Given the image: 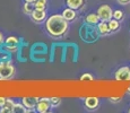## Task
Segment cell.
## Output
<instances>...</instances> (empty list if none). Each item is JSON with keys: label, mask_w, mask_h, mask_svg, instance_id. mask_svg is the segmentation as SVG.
<instances>
[{"label": "cell", "mask_w": 130, "mask_h": 113, "mask_svg": "<svg viewBox=\"0 0 130 113\" xmlns=\"http://www.w3.org/2000/svg\"><path fill=\"white\" fill-rule=\"evenodd\" d=\"M44 29L52 39H62L69 32V22L60 14L51 15L49 18H46Z\"/></svg>", "instance_id": "cell-1"}, {"label": "cell", "mask_w": 130, "mask_h": 113, "mask_svg": "<svg viewBox=\"0 0 130 113\" xmlns=\"http://www.w3.org/2000/svg\"><path fill=\"white\" fill-rule=\"evenodd\" d=\"M79 35H80V39L86 43H94L100 37L96 26L87 24V23H84L82 25L80 29H79Z\"/></svg>", "instance_id": "cell-2"}, {"label": "cell", "mask_w": 130, "mask_h": 113, "mask_svg": "<svg viewBox=\"0 0 130 113\" xmlns=\"http://www.w3.org/2000/svg\"><path fill=\"white\" fill-rule=\"evenodd\" d=\"M15 74H16V68L11 63L10 60H7V61L0 60V79H11L15 76Z\"/></svg>", "instance_id": "cell-3"}, {"label": "cell", "mask_w": 130, "mask_h": 113, "mask_svg": "<svg viewBox=\"0 0 130 113\" xmlns=\"http://www.w3.org/2000/svg\"><path fill=\"white\" fill-rule=\"evenodd\" d=\"M97 15L100 16V19L104 22H109L113 17V9L109 5H101L97 8Z\"/></svg>", "instance_id": "cell-4"}, {"label": "cell", "mask_w": 130, "mask_h": 113, "mask_svg": "<svg viewBox=\"0 0 130 113\" xmlns=\"http://www.w3.org/2000/svg\"><path fill=\"white\" fill-rule=\"evenodd\" d=\"M101 105V101L99 97L95 96H89L84 99V106L87 111H96Z\"/></svg>", "instance_id": "cell-5"}, {"label": "cell", "mask_w": 130, "mask_h": 113, "mask_svg": "<svg viewBox=\"0 0 130 113\" xmlns=\"http://www.w3.org/2000/svg\"><path fill=\"white\" fill-rule=\"evenodd\" d=\"M47 14L46 10H40V9H34V11L31 14V19L35 24H42L46 21Z\"/></svg>", "instance_id": "cell-6"}, {"label": "cell", "mask_w": 130, "mask_h": 113, "mask_svg": "<svg viewBox=\"0 0 130 113\" xmlns=\"http://www.w3.org/2000/svg\"><path fill=\"white\" fill-rule=\"evenodd\" d=\"M114 78L116 80H130V67L128 66H123L120 67L114 74Z\"/></svg>", "instance_id": "cell-7"}, {"label": "cell", "mask_w": 130, "mask_h": 113, "mask_svg": "<svg viewBox=\"0 0 130 113\" xmlns=\"http://www.w3.org/2000/svg\"><path fill=\"white\" fill-rule=\"evenodd\" d=\"M52 109L51 103H50V99H41L37 101V104L35 106V111L39 113H46Z\"/></svg>", "instance_id": "cell-8"}, {"label": "cell", "mask_w": 130, "mask_h": 113, "mask_svg": "<svg viewBox=\"0 0 130 113\" xmlns=\"http://www.w3.org/2000/svg\"><path fill=\"white\" fill-rule=\"evenodd\" d=\"M96 28H97V32H99L100 36H109V35L111 34V29H110L107 22L100 21V23L96 25Z\"/></svg>", "instance_id": "cell-9"}, {"label": "cell", "mask_w": 130, "mask_h": 113, "mask_svg": "<svg viewBox=\"0 0 130 113\" xmlns=\"http://www.w3.org/2000/svg\"><path fill=\"white\" fill-rule=\"evenodd\" d=\"M62 16H63V18L66 19V21H68L69 23L76 21V17H77V11L75 10V9L70 8V7H67V8H64L63 10H62Z\"/></svg>", "instance_id": "cell-10"}, {"label": "cell", "mask_w": 130, "mask_h": 113, "mask_svg": "<svg viewBox=\"0 0 130 113\" xmlns=\"http://www.w3.org/2000/svg\"><path fill=\"white\" fill-rule=\"evenodd\" d=\"M37 101H39V99H35V97H23L22 99V103L24 104V106L26 109L33 110V111H35Z\"/></svg>", "instance_id": "cell-11"}, {"label": "cell", "mask_w": 130, "mask_h": 113, "mask_svg": "<svg viewBox=\"0 0 130 113\" xmlns=\"http://www.w3.org/2000/svg\"><path fill=\"white\" fill-rule=\"evenodd\" d=\"M100 16L97 15V12H89L85 16L84 18V23H87V24H91V25H95L96 26L97 24L100 23Z\"/></svg>", "instance_id": "cell-12"}, {"label": "cell", "mask_w": 130, "mask_h": 113, "mask_svg": "<svg viewBox=\"0 0 130 113\" xmlns=\"http://www.w3.org/2000/svg\"><path fill=\"white\" fill-rule=\"evenodd\" d=\"M15 102L11 99H7L6 103L0 107V112L1 113H12L14 112V106H15Z\"/></svg>", "instance_id": "cell-13"}, {"label": "cell", "mask_w": 130, "mask_h": 113, "mask_svg": "<svg viewBox=\"0 0 130 113\" xmlns=\"http://www.w3.org/2000/svg\"><path fill=\"white\" fill-rule=\"evenodd\" d=\"M84 4H85V0H66L67 7H70V8L75 9V10L80 9L84 6Z\"/></svg>", "instance_id": "cell-14"}, {"label": "cell", "mask_w": 130, "mask_h": 113, "mask_svg": "<svg viewBox=\"0 0 130 113\" xmlns=\"http://www.w3.org/2000/svg\"><path fill=\"white\" fill-rule=\"evenodd\" d=\"M107 24H109V27H110V29H111V33H117V32L120 29V27H121L120 21H117V19H114L113 17L107 22Z\"/></svg>", "instance_id": "cell-15"}, {"label": "cell", "mask_w": 130, "mask_h": 113, "mask_svg": "<svg viewBox=\"0 0 130 113\" xmlns=\"http://www.w3.org/2000/svg\"><path fill=\"white\" fill-rule=\"evenodd\" d=\"M34 9H35V7H34V4H32V2H25L23 5V12L25 15L31 16V14L34 11Z\"/></svg>", "instance_id": "cell-16"}, {"label": "cell", "mask_w": 130, "mask_h": 113, "mask_svg": "<svg viewBox=\"0 0 130 113\" xmlns=\"http://www.w3.org/2000/svg\"><path fill=\"white\" fill-rule=\"evenodd\" d=\"M19 40L16 36H8L5 40V46H10V45H18Z\"/></svg>", "instance_id": "cell-17"}, {"label": "cell", "mask_w": 130, "mask_h": 113, "mask_svg": "<svg viewBox=\"0 0 130 113\" xmlns=\"http://www.w3.org/2000/svg\"><path fill=\"white\" fill-rule=\"evenodd\" d=\"M47 5V0H36L34 2V7L35 9H40V10H45Z\"/></svg>", "instance_id": "cell-18"}, {"label": "cell", "mask_w": 130, "mask_h": 113, "mask_svg": "<svg viewBox=\"0 0 130 113\" xmlns=\"http://www.w3.org/2000/svg\"><path fill=\"white\" fill-rule=\"evenodd\" d=\"M25 110L26 107L24 106V104L21 102H16L15 103V106H14V112L12 113H17V112H21V113H25Z\"/></svg>", "instance_id": "cell-19"}, {"label": "cell", "mask_w": 130, "mask_h": 113, "mask_svg": "<svg viewBox=\"0 0 130 113\" xmlns=\"http://www.w3.org/2000/svg\"><path fill=\"white\" fill-rule=\"evenodd\" d=\"M113 18L114 19H117V21H123V18H124V14H123V11L121 10V9H116V10L113 11Z\"/></svg>", "instance_id": "cell-20"}, {"label": "cell", "mask_w": 130, "mask_h": 113, "mask_svg": "<svg viewBox=\"0 0 130 113\" xmlns=\"http://www.w3.org/2000/svg\"><path fill=\"white\" fill-rule=\"evenodd\" d=\"M50 103L52 107H58L61 104V99L60 97H50Z\"/></svg>", "instance_id": "cell-21"}, {"label": "cell", "mask_w": 130, "mask_h": 113, "mask_svg": "<svg viewBox=\"0 0 130 113\" xmlns=\"http://www.w3.org/2000/svg\"><path fill=\"white\" fill-rule=\"evenodd\" d=\"M94 79V77L92 76L89 72H85L80 76V80L82 82H92V80Z\"/></svg>", "instance_id": "cell-22"}, {"label": "cell", "mask_w": 130, "mask_h": 113, "mask_svg": "<svg viewBox=\"0 0 130 113\" xmlns=\"http://www.w3.org/2000/svg\"><path fill=\"white\" fill-rule=\"evenodd\" d=\"M110 102L111 103H119V102H121V100H122V97H110Z\"/></svg>", "instance_id": "cell-23"}, {"label": "cell", "mask_w": 130, "mask_h": 113, "mask_svg": "<svg viewBox=\"0 0 130 113\" xmlns=\"http://www.w3.org/2000/svg\"><path fill=\"white\" fill-rule=\"evenodd\" d=\"M119 5H122V6H127V5L130 4V0H117Z\"/></svg>", "instance_id": "cell-24"}, {"label": "cell", "mask_w": 130, "mask_h": 113, "mask_svg": "<svg viewBox=\"0 0 130 113\" xmlns=\"http://www.w3.org/2000/svg\"><path fill=\"white\" fill-rule=\"evenodd\" d=\"M6 101H7V99L6 97H2V96H0V107L2 106V105L6 103Z\"/></svg>", "instance_id": "cell-25"}, {"label": "cell", "mask_w": 130, "mask_h": 113, "mask_svg": "<svg viewBox=\"0 0 130 113\" xmlns=\"http://www.w3.org/2000/svg\"><path fill=\"white\" fill-rule=\"evenodd\" d=\"M5 42V37H4V34L1 33V32H0V45H1L2 43H4Z\"/></svg>", "instance_id": "cell-26"}, {"label": "cell", "mask_w": 130, "mask_h": 113, "mask_svg": "<svg viewBox=\"0 0 130 113\" xmlns=\"http://www.w3.org/2000/svg\"><path fill=\"white\" fill-rule=\"evenodd\" d=\"M36 0H25V2H32V4H34Z\"/></svg>", "instance_id": "cell-27"}, {"label": "cell", "mask_w": 130, "mask_h": 113, "mask_svg": "<svg viewBox=\"0 0 130 113\" xmlns=\"http://www.w3.org/2000/svg\"><path fill=\"white\" fill-rule=\"evenodd\" d=\"M128 93H129V94H130V86H129V88H128Z\"/></svg>", "instance_id": "cell-28"}, {"label": "cell", "mask_w": 130, "mask_h": 113, "mask_svg": "<svg viewBox=\"0 0 130 113\" xmlns=\"http://www.w3.org/2000/svg\"><path fill=\"white\" fill-rule=\"evenodd\" d=\"M128 112H129V113H130V107H129V110H128Z\"/></svg>", "instance_id": "cell-29"}, {"label": "cell", "mask_w": 130, "mask_h": 113, "mask_svg": "<svg viewBox=\"0 0 130 113\" xmlns=\"http://www.w3.org/2000/svg\"><path fill=\"white\" fill-rule=\"evenodd\" d=\"M129 31H130V27H129Z\"/></svg>", "instance_id": "cell-30"}]
</instances>
